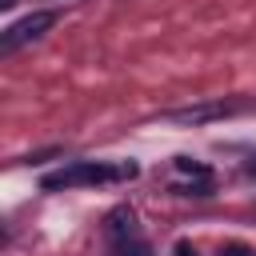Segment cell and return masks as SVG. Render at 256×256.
<instances>
[{
  "label": "cell",
  "mask_w": 256,
  "mask_h": 256,
  "mask_svg": "<svg viewBox=\"0 0 256 256\" xmlns=\"http://www.w3.org/2000/svg\"><path fill=\"white\" fill-rule=\"evenodd\" d=\"M112 176H136V164H124V168H108V164H92V160H80V164H68L52 176H44V188H76V184H104Z\"/></svg>",
  "instance_id": "1"
},
{
  "label": "cell",
  "mask_w": 256,
  "mask_h": 256,
  "mask_svg": "<svg viewBox=\"0 0 256 256\" xmlns=\"http://www.w3.org/2000/svg\"><path fill=\"white\" fill-rule=\"evenodd\" d=\"M12 4H16V0H0V8H12Z\"/></svg>",
  "instance_id": "8"
},
{
  "label": "cell",
  "mask_w": 256,
  "mask_h": 256,
  "mask_svg": "<svg viewBox=\"0 0 256 256\" xmlns=\"http://www.w3.org/2000/svg\"><path fill=\"white\" fill-rule=\"evenodd\" d=\"M108 236H112V244H116V240H132V236H136V216H132L128 208H116V212L108 216Z\"/></svg>",
  "instance_id": "3"
},
{
  "label": "cell",
  "mask_w": 256,
  "mask_h": 256,
  "mask_svg": "<svg viewBox=\"0 0 256 256\" xmlns=\"http://www.w3.org/2000/svg\"><path fill=\"white\" fill-rule=\"evenodd\" d=\"M224 256H252V252H248V248H240V244H228V248H224Z\"/></svg>",
  "instance_id": "7"
},
{
  "label": "cell",
  "mask_w": 256,
  "mask_h": 256,
  "mask_svg": "<svg viewBox=\"0 0 256 256\" xmlns=\"http://www.w3.org/2000/svg\"><path fill=\"white\" fill-rule=\"evenodd\" d=\"M228 108L224 104H212V108H188V112H172L176 124H196V120H208V116H224Z\"/></svg>",
  "instance_id": "4"
},
{
  "label": "cell",
  "mask_w": 256,
  "mask_h": 256,
  "mask_svg": "<svg viewBox=\"0 0 256 256\" xmlns=\"http://www.w3.org/2000/svg\"><path fill=\"white\" fill-rule=\"evenodd\" d=\"M52 24H56V12H32V16L16 20V24H8V28H4V36H0V56H12L20 44H28V40L44 36Z\"/></svg>",
  "instance_id": "2"
},
{
  "label": "cell",
  "mask_w": 256,
  "mask_h": 256,
  "mask_svg": "<svg viewBox=\"0 0 256 256\" xmlns=\"http://www.w3.org/2000/svg\"><path fill=\"white\" fill-rule=\"evenodd\" d=\"M112 256H152V248L140 236H132V240H116L112 244Z\"/></svg>",
  "instance_id": "5"
},
{
  "label": "cell",
  "mask_w": 256,
  "mask_h": 256,
  "mask_svg": "<svg viewBox=\"0 0 256 256\" xmlns=\"http://www.w3.org/2000/svg\"><path fill=\"white\" fill-rule=\"evenodd\" d=\"M176 256H196V248H192L188 240H180V244H176Z\"/></svg>",
  "instance_id": "6"
}]
</instances>
